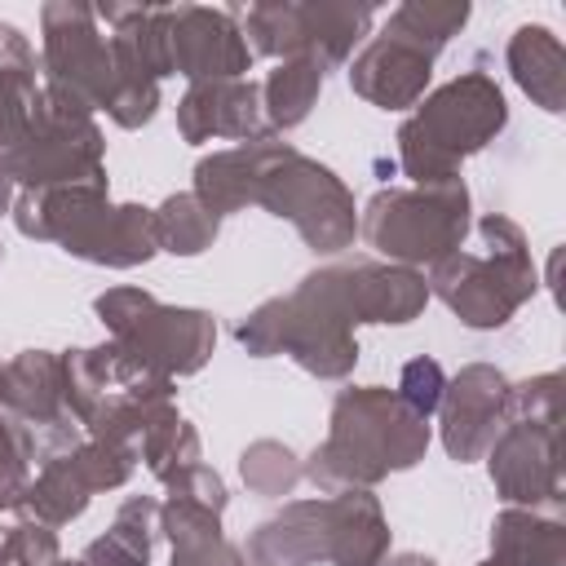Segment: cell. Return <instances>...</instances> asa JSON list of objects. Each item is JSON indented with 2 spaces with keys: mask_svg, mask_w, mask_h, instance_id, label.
Wrapping results in <instances>:
<instances>
[{
  "mask_svg": "<svg viewBox=\"0 0 566 566\" xmlns=\"http://www.w3.org/2000/svg\"><path fill=\"white\" fill-rule=\"evenodd\" d=\"M389 557V522L367 486L327 495V562L332 566H380Z\"/></svg>",
  "mask_w": 566,
  "mask_h": 566,
  "instance_id": "21",
  "label": "cell"
},
{
  "mask_svg": "<svg viewBox=\"0 0 566 566\" xmlns=\"http://www.w3.org/2000/svg\"><path fill=\"white\" fill-rule=\"evenodd\" d=\"M164 486H168V495L195 500V504H203V509H212V513L226 509V482H221L208 464H186V469H177L172 478H164Z\"/></svg>",
  "mask_w": 566,
  "mask_h": 566,
  "instance_id": "37",
  "label": "cell"
},
{
  "mask_svg": "<svg viewBox=\"0 0 566 566\" xmlns=\"http://www.w3.org/2000/svg\"><path fill=\"white\" fill-rule=\"evenodd\" d=\"M13 221L27 239L62 243V252L128 270L159 252L155 212L142 203H111L106 186H44L22 190L13 203Z\"/></svg>",
  "mask_w": 566,
  "mask_h": 566,
  "instance_id": "2",
  "label": "cell"
},
{
  "mask_svg": "<svg viewBox=\"0 0 566 566\" xmlns=\"http://www.w3.org/2000/svg\"><path fill=\"white\" fill-rule=\"evenodd\" d=\"M9 203H13V181L0 172V212H9Z\"/></svg>",
  "mask_w": 566,
  "mask_h": 566,
  "instance_id": "41",
  "label": "cell"
},
{
  "mask_svg": "<svg viewBox=\"0 0 566 566\" xmlns=\"http://www.w3.org/2000/svg\"><path fill=\"white\" fill-rule=\"evenodd\" d=\"M159 531L172 539V548L208 544V539H221V513H212L195 500L168 495V504H159Z\"/></svg>",
  "mask_w": 566,
  "mask_h": 566,
  "instance_id": "32",
  "label": "cell"
},
{
  "mask_svg": "<svg viewBox=\"0 0 566 566\" xmlns=\"http://www.w3.org/2000/svg\"><path fill=\"white\" fill-rule=\"evenodd\" d=\"M504 57H509V71H513L517 88L535 106H544L548 115H557L566 106V49L548 27H539V22L517 27L509 35Z\"/></svg>",
  "mask_w": 566,
  "mask_h": 566,
  "instance_id": "23",
  "label": "cell"
},
{
  "mask_svg": "<svg viewBox=\"0 0 566 566\" xmlns=\"http://www.w3.org/2000/svg\"><path fill=\"white\" fill-rule=\"evenodd\" d=\"M57 566H84V562H57Z\"/></svg>",
  "mask_w": 566,
  "mask_h": 566,
  "instance_id": "42",
  "label": "cell"
},
{
  "mask_svg": "<svg viewBox=\"0 0 566 566\" xmlns=\"http://www.w3.org/2000/svg\"><path fill=\"white\" fill-rule=\"evenodd\" d=\"M424 447H429L424 416H416L394 389L354 385L336 394L332 429L314 447V455L301 464V478L336 495V491L371 486L389 473L411 469L416 460H424Z\"/></svg>",
  "mask_w": 566,
  "mask_h": 566,
  "instance_id": "1",
  "label": "cell"
},
{
  "mask_svg": "<svg viewBox=\"0 0 566 566\" xmlns=\"http://www.w3.org/2000/svg\"><path fill=\"white\" fill-rule=\"evenodd\" d=\"M380 566H438V562L424 557V553H394V557H385Z\"/></svg>",
  "mask_w": 566,
  "mask_h": 566,
  "instance_id": "40",
  "label": "cell"
},
{
  "mask_svg": "<svg viewBox=\"0 0 566 566\" xmlns=\"http://www.w3.org/2000/svg\"><path fill=\"white\" fill-rule=\"evenodd\" d=\"M433 75V57L424 49H416L402 35H371L358 57L349 62V88L358 97H367L380 111H407L424 97V84Z\"/></svg>",
  "mask_w": 566,
  "mask_h": 566,
  "instance_id": "18",
  "label": "cell"
},
{
  "mask_svg": "<svg viewBox=\"0 0 566 566\" xmlns=\"http://www.w3.org/2000/svg\"><path fill=\"white\" fill-rule=\"evenodd\" d=\"M491 562L495 566H562L566 562L562 517L509 504L491 526Z\"/></svg>",
  "mask_w": 566,
  "mask_h": 566,
  "instance_id": "24",
  "label": "cell"
},
{
  "mask_svg": "<svg viewBox=\"0 0 566 566\" xmlns=\"http://www.w3.org/2000/svg\"><path fill=\"white\" fill-rule=\"evenodd\" d=\"M292 142H279L274 133L270 137H252V142H239L230 150H212L195 164V199L212 212V217H226V212H239L248 203H256V190H261V177L274 168L279 155H287Z\"/></svg>",
  "mask_w": 566,
  "mask_h": 566,
  "instance_id": "20",
  "label": "cell"
},
{
  "mask_svg": "<svg viewBox=\"0 0 566 566\" xmlns=\"http://www.w3.org/2000/svg\"><path fill=\"white\" fill-rule=\"evenodd\" d=\"M256 203L283 221H292L301 230V239L323 256L349 248L358 234V212H354V195L345 190V181L327 164L301 155L296 146L287 155H279L274 168L261 177Z\"/></svg>",
  "mask_w": 566,
  "mask_h": 566,
  "instance_id": "10",
  "label": "cell"
},
{
  "mask_svg": "<svg viewBox=\"0 0 566 566\" xmlns=\"http://www.w3.org/2000/svg\"><path fill=\"white\" fill-rule=\"evenodd\" d=\"M177 128L186 142H212V137H230V142H252V137H270L265 115H261V84L243 80H203L190 84L186 97L177 102Z\"/></svg>",
  "mask_w": 566,
  "mask_h": 566,
  "instance_id": "19",
  "label": "cell"
},
{
  "mask_svg": "<svg viewBox=\"0 0 566 566\" xmlns=\"http://www.w3.org/2000/svg\"><path fill=\"white\" fill-rule=\"evenodd\" d=\"M491 482L517 509L562 504L557 420H509L491 442Z\"/></svg>",
  "mask_w": 566,
  "mask_h": 566,
  "instance_id": "17",
  "label": "cell"
},
{
  "mask_svg": "<svg viewBox=\"0 0 566 566\" xmlns=\"http://www.w3.org/2000/svg\"><path fill=\"white\" fill-rule=\"evenodd\" d=\"M482 566H495V562H482Z\"/></svg>",
  "mask_w": 566,
  "mask_h": 566,
  "instance_id": "44",
  "label": "cell"
},
{
  "mask_svg": "<svg viewBox=\"0 0 566 566\" xmlns=\"http://www.w3.org/2000/svg\"><path fill=\"white\" fill-rule=\"evenodd\" d=\"M0 256H4V248H0Z\"/></svg>",
  "mask_w": 566,
  "mask_h": 566,
  "instance_id": "45",
  "label": "cell"
},
{
  "mask_svg": "<svg viewBox=\"0 0 566 566\" xmlns=\"http://www.w3.org/2000/svg\"><path fill=\"white\" fill-rule=\"evenodd\" d=\"M172 566H243V553L221 535V539H208V544L172 548Z\"/></svg>",
  "mask_w": 566,
  "mask_h": 566,
  "instance_id": "38",
  "label": "cell"
},
{
  "mask_svg": "<svg viewBox=\"0 0 566 566\" xmlns=\"http://www.w3.org/2000/svg\"><path fill=\"white\" fill-rule=\"evenodd\" d=\"M62 548L53 526L44 522H22V526H0V566H57Z\"/></svg>",
  "mask_w": 566,
  "mask_h": 566,
  "instance_id": "33",
  "label": "cell"
},
{
  "mask_svg": "<svg viewBox=\"0 0 566 566\" xmlns=\"http://www.w3.org/2000/svg\"><path fill=\"white\" fill-rule=\"evenodd\" d=\"M234 340L252 354V358H270V354H287L301 371L318 376V380H340L354 371L358 363V340L354 327L310 287L301 283L287 296H274L265 305H256L239 327Z\"/></svg>",
  "mask_w": 566,
  "mask_h": 566,
  "instance_id": "8",
  "label": "cell"
},
{
  "mask_svg": "<svg viewBox=\"0 0 566 566\" xmlns=\"http://www.w3.org/2000/svg\"><path fill=\"white\" fill-rule=\"evenodd\" d=\"M0 416L22 433L31 460H57L84 442V424L66 407L62 358L49 349H27L0 367Z\"/></svg>",
  "mask_w": 566,
  "mask_h": 566,
  "instance_id": "11",
  "label": "cell"
},
{
  "mask_svg": "<svg viewBox=\"0 0 566 566\" xmlns=\"http://www.w3.org/2000/svg\"><path fill=\"white\" fill-rule=\"evenodd\" d=\"M371 22H376L371 4H332V0H310V4L265 0L239 13V31L252 53L314 57L323 71L340 66L354 53V44L367 40Z\"/></svg>",
  "mask_w": 566,
  "mask_h": 566,
  "instance_id": "9",
  "label": "cell"
},
{
  "mask_svg": "<svg viewBox=\"0 0 566 566\" xmlns=\"http://www.w3.org/2000/svg\"><path fill=\"white\" fill-rule=\"evenodd\" d=\"M442 389H447L442 367H438L433 358H411V363L402 367V380H398L394 394H398L416 416L429 420V411H438V402H442Z\"/></svg>",
  "mask_w": 566,
  "mask_h": 566,
  "instance_id": "36",
  "label": "cell"
},
{
  "mask_svg": "<svg viewBox=\"0 0 566 566\" xmlns=\"http://www.w3.org/2000/svg\"><path fill=\"white\" fill-rule=\"evenodd\" d=\"M509 124L500 84L486 71H460L433 88L398 128V164L416 186L460 181V164Z\"/></svg>",
  "mask_w": 566,
  "mask_h": 566,
  "instance_id": "3",
  "label": "cell"
},
{
  "mask_svg": "<svg viewBox=\"0 0 566 566\" xmlns=\"http://www.w3.org/2000/svg\"><path fill=\"white\" fill-rule=\"evenodd\" d=\"M133 460H137L133 451L102 442V438H88L75 451L40 464V473L31 478V486L22 495V513L31 522H44V526H66L71 517H80L88 509V500L97 491L124 486L133 473Z\"/></svg>",
  "mask_w": 566,
  "mask_h": 566,
  "instance_id": "14",
  "label": "cell"
},
{
  "mask_svg": "<svg viewBox=\"0 0 566 566\" xmlns=\"http://www.w3.org/2000/svg\"><path fill=\"white\" fill-rule=\"evenodd\" d=\"M252 562L261 566H314L327 562V495L323 500H292L283 513L256 526L248 544Z\"/></svg>",
  "mask_w": 566,
  "mask_h": 566,
  "instance_id": "22",
  "label": "cell"
},
{
  "mask_svg": "<svg viewBox=\"0 0 566 566\" xmlns=\"http://www.w3.org/2000/svg\"><path fill=\"white\" fill-rule=\"evenodd\" d=\"M509 420H562V376L544 371L535 380L509 385Z\"/></svg>",
  "mask_w": 566,
  "mask_h": 566,
  "instance_id": "35",
  "label": "cell"
},
{
  "mask_svg": "<svg viewBox=\"0 0 566 566\" xmlns=\"http://www.w3.org/2000/svg\"><path fill=\"white\" fill-rule=\"evenodd\" d=\"M35 102H40L35 71H0V155L22 142Z\"/></svg>",
  "mask_w": 566,
  "mask_h": 566,
  "instance_id": "31",
  "label": "cell"
},
{
  "mask_svg": "<svg viewBox=\"0 0 566 566\" xmlns=\"http://www.w3.org/2000/svg\"><path fill=\"white\" fill-rule=\"evenodd\" d=\"M323 88V66L314 57H283L261 84V115L270 133H287L310 119Z\"/></svg>",
  "mask_w": 566,
  "mask_h": 566,
  "instance_id": "25",
  "label": "cell"
},
{
  "mask_svg": "<svg viewBox=\"0 0 566 566\" xmlns=\"http://www.w3.org/2000/svg\"><path fill=\"white\" fill-rule=\"evenodd\" d=\"M137 460L164 482V478H172L177 469L199 464V433L190 429V420L177 416V407H168V411H159V416L150 420V429L142 433Z\"/></svg>",
  "mask_w": 566,
  "mask_h": 566,
  "instance_id": "29",
  "label": "cell"
},
{
  "mask_svg": "<svg viewBox=\"0 0 566 566\" xmlns=\"http://www.w3.org/2000/svg\"><path fill=\"white\" fill-rule=\"evenodd\" d=\"M97 318L133 363L155 376H195L217 345V323L203 310L164 305L142 287H111L93 301Z\"/></svg>",
  "mask_w": 566,
  "mask_h": 566,
  "instance_id": "7",
  "label": "cell"
},
{
  "mask_svg": "<svg viewBox=\"0 0 566 566\" xmlns=\"http://www.w3.org/2000/svg\"><path fill=\"white\" fill-rule=\"evenodd\" d=\"M239 473H243L248 491H256L265 500H279L301 482V460L292 455V447H283L274 438H261L239 455Z\"/></svg>",
  "mask_w": 566,
  "mask_h": 566,
  "instance_id": "30",
  "label": "cell"
},
{
  "mask_svg": "<svg viewBox=\"0 0 566 566\" xmlns=\"http://www.w3.org/2000/svg\"><path fill=\"white\" fill-rule=\"evenodd\" d=\"M442 447L455 464L482 460L509 424V380L491 363L460 367L442 389Z\"/></svg>",
  "mask_w": 566,
  "mask_h": 566,
  "instance_id": "16",
  "label": "cell"
},
{
  "mask_svg": "<svg viewBox=\"0 0 566 566\" xmlns=\"http://www.w3.org/2000/svg\"><path fill=\"white\" fill-rule=\"evenodd\" d=\"M358 234L389 265H438L469 234V190L464 181L376 190L358 217Z\"/></svg>",
  "mask_w": 566,
  "mask_h": 566,
  "instance_id": "5",
  "label": "cell"
},
{
  "mask_svg": "<svg viewBox=\"0 0 566 566\" xmlns=\"http://www.w3.org/2000/svg\"><path fill=\"white\" fill-rule=\"evenodd\" d=\"M243 566H261V562H248V557H243Z\"/></svg>",
  "mask_w": 566,
  "mask_h": 566,
  "instance_id": "43",
  "label": "cell"
},
{
  "mask_svg": "<svg viewBox=\"0 0 566 566\" xmlns=\"http://www.w3.org/2000/svg\"><path fill=\"white\" fill-rule=\"evenodd\" d=\"M464 22H469V0H407L385 18L380 31L402 35L416 49H424L429 57H438Z\"/></svg>",
  "mask_w": 566,
  "mask_h": 566,
  "instance_id": "27",
  "label": "cell"
},
{
  "mask_svg": "<svg viewBox=\"0 0 566 566\" xmlns=\"http://www.w3.org/2000/svg\"><path fill=\"white\" fill-rule=\"evenodd\" d=\"M155 212V243L164 248V252H172V256H199L203 248H212V239H217V226H221V217H212L199 199H195V190H186V195H168L159 208H150Z\"/></svg>",
  "mask_w": 566,
  "mask_h": 566,
  "instance_id": "28",
  "label": "cell"
},
{
  "mask_svg": "<svg viewBox=\"0 0 566 566\" xmlns=\"http://www.w3.org/2000/svg\"><path fill=\"white\" fill-rule=\"evenodd\" d=\"M159 535V504L150 495L124 500L111 531L84 548V566H150V544Z\"/></svg>",
  "mask_w": 566,
  "mask_h": 566,
  "instance_id": "26",
  "label": "cell"
},
{
  "mask_svg": "<svg viewBox=\"0 0 566 566\" xmlns=\"http://www.w3.org/2000/svg\"><path fill=\"white\" fill-rule=\"evenodd\" d=\"M164 62L168 75H186L190 84L243 80L252 49L239 31V13L208 4H164Z\"/></svg>",
  "mask_w": 566,
  "mask_h": 566,
  "instance_id": "15",
  "label": "cell"
},
{
  "mask_svg": "<svg viewBox=\"0 0 566 566\" xmlns=\"http://www.w3.org/2000/svg\"><path fill=\"white\" fill-rule=\"evenodd\" d=\"M478 239H482V252L455 248L451 256L429 265L424 283L429 292L447 301L451 314H460L464 327L491 332V327H504L535 296L539 279H535L531 248L517 221L486 212L478 221Z\"/></svg>",
  "mask_w": 566,
  "mask_h": 566,
  "instance_id": "4",
  "label": "cell"
},
{
  "mask_svg": "<svg viewBox=\"0 0 566 566\" xmlns=\"http://www.w3.org/2000/svg\"><path fill=\"white\" fill-rule=\"evenodd\" d=\"M0 71H35V53L13 22H0Z\"/></svg>",
  "mask_w": 566,
  "mask_h": 566,
  "instance_id": "39",
  "label": "cell"
},
{
  "mask_svg": "<svg viewBox=\"0 0 566 566\" xmlns=\"http://www.w3.org/2000/svg\"><path fill=\"white\" fill-rule=\"evenodd\" d=\"M31 486V451L22 433L0 416V513L22 509V495Z\"/></svg>",
  "mask_w": 566,
  "mask_h": 566,
  "instance_id": "34",
  "label": "cell"
},
{
  "mask_svg": "<svg viewBox=\"0 0 566 566\" xmlns=\"http://www.w3.org/2000/svg\"><path fill=\"white\" fill-rule=\"evenodd\" d=\"M301 283H310L349 327H358V323H411L429 301V283L420 270L367 261V256L323 265V270L305 274Z\"/></svg>",
  "mask_w": 566,
  "mask_h": 566,
  "instance_id": "13",
  "label": "cell"
},
{
  "mask_svg": "<svg viewBox=\"0 0 566 566\" xmlns=\"http://www.w3.org/2000/svg\"><path fill=\"white\" fill-rule=\"evenodd\" d=\"M40 31H44V84L66 88L84 106L102 111L115 84V62H111V35L97 27V9L80 0H53L40 9Z\"/></svg>",
  "mask_w": 566,
  "mask_h": 566,
  "instance_id": "12",
  "label": "cell"
},
{
  "mask_svg": "<svg viewBox=\"0 0 566 566\" xmlns=\"http://www.w3.org/2000/svg\"><path fill=\"white\" fill-rule=\"evenodd\" d=\"M106 142L93 124V106L57 84H40L35 115L13 150L0 155V172L27 190L44 186H106Z\"/></svg>",
  "mask_w": 566,
  "mask_h": 566,
  "instance_id": "6",
  "label": "cell"
}]
</instances>
